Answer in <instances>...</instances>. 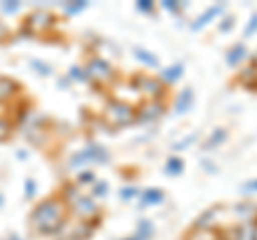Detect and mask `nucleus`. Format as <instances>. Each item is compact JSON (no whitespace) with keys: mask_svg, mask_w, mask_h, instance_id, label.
I'll return each mask as SVG.
<instances>
[{"mask_svg":"<svg viewBox=\"0 0 257 240\" xmlns=\"http://www.w3.org/2000/svg\"><path fill=\"white\" fill-rule=\"evenodd\" d=\"M223 11V7L219 5V7H212V9H208L204 15H202V20H199V22H195V24H193V30H199V28H204L206 26V24L208 22H210L212 18H216V15H219Z\"/></svg>","mask_w":257,"mask_h":240,"instance_id":"7ed1b4c3","label":"nucleus"},{"mask_svg":"<svg viewBox=\"0 0 257 240\" xmlns=\"http://www.w3.org/2000/svg\"><path fill=\"white\" fill-rule=\"evenodd\" d=\"M246 189H248V191H257V180L248 182V185H246Z\"/></svg>","mask_w":257,"mask_h":240,"instance_id":"f8f14e48","label":"nucleus"},{"mask_svg":"<svg viewBox=\"0 0 257 240\" xmlns=\"http://www.w3.org/2000/svg\"><path fill=\"white\" fill-rule=\"evenodd\" d=\"M109 114H116V123H120V125L131 123V118H133V111L126 105H114L109 109Z\"/></svg>","mask_w":257,"mask_h":240,"instance_id":"f257e3e1","label":"nucleus"},{"mask_svg":"<svg viewBox=\"0 0 257 240\" xmlns=\"http://www.w3.org/2000/svg\"><path fill=\"white\" fill-rule=\"evenodd\" d=\"M191 99H193V92L187 88V90L182 92V99L178 101V111H187V109H189V105H191Z\"/></svg>","mask_w":257,"mask_h":240,"instance_id":"6e6552de","label":"nucleus"},{"mask_svg":"<svg viewBox=\"0 0 257 240\" xmlns=\"http://www.w3.org/2000/svg\"><path fill=\"white\" fill-rule=\"evenodd\" d=\"M140 9H144V11H150V9H152V5H150V3H142V5H140Z\"/></svg>","mask_w":257,"mask_h":240,"instance_id":"ddd939ff","label":"nucleus"},{"mask_svg":"<svg viewBox=\"0 0 257 240\" xmlns=\"http://www.w3.org/2000/svg\"><path fill=\"white\" fill-rule=\"evenodd\" d=\"M138 58L146 62L148 67H157V65H159V60L155 58V56H150L148 52H142V50H138Z\"/></svg>","mask_w":257,"mask_h":240,"instance_id":"1a4fd4ad","label":"nucleus"},{"mask_svg":"<svg viewBox=\"0 0 257 240\" xmlns=\"http://www.w3.org/2000/svg\"><path fill=\"white\" fill-rule=\"evenodd\" d=\"M142 82H144V90H146L148 94H152V97H157V94L163 92V86L159 84V79L146 77V79H142Z\"/></svg>","mask_w":257,"mask_h":240,"instance_id":"20e7f679","label":"nucleus"},{"mask_svg":"<svg viewBox=\"0 0 257 240\" xmlns=\"http://www.w3.org/2000/svg\"><path fill=\"white\" fill-rule=\"evenodd\" d=\"M255 30H257V15H255V18H253V22H251V26H246V37H248V35H253V33H255Z\"/></svg>","mask_w":257,"mask_h":240,"instance_id":"9b49d317","label":"nucleus"},{"mask_svg":"<svg viewBox=\"0 0 257 240\" xmlns=\"http://www.w3.org/2000/svg\"><path fill=\"white\" fill-rule=\"evenodd\" d=\"M180 75H182V67H178V65L172 67V69H167V71H163V77L170 79V82H172V79H176V77H180Z\"/></svg>","mask_w":257,"mask_h":240,"instance_id":"9d476101","label":"nucleus"},{"mask_svg":"<svg viewBox=\"0 0 257 240\" xmlns=\"http://www.w3.org/2000/svg\"><path fill=\"white\" fill-rule=\"evenodd\" d=\"M182 172V161L178 157H172L170 161H167V174H172V176H176V174H180Z\"/></svg>","mask_w":257,"mask_h":240,"instance_id":"0eeeda50","label":"nucleus"},{"mask_svg":"<svg viewBox=\"0 0 257 240\" xmlns=\"http://www.w3.org/2000/svg\"><path fill=\"white\" fill-rule=\"evenodd\" d=\"M244 56H246V50H244V45H236L234 50L229 52V56H227V62H229V65H238V62L242 60Z\"/></svg>","mask_w":257,"mask_h":240,"instance_id":"39448f33","label":"nucleus"},{"mask_svg":"<svg viewBox=\"0 0 257 240\" xmlns=\"http://www.w3.org/2000/svg\"><path fill=\"white\" fill-rule=\"evenodd\" d=\"M234 238L236 240H257V227H253V225H240L234 231Z\"/></svg>","mask_w":257,"mask_h":240,"instance_id":"f03ea898","label":"nucleus"},{"mask_svg":"<svg viewBox=\"0 0 257 240\" xmlns=\"http://www.w3.org/2000/svg\"><path fill=\"white\" fill-rule=\"evenodd\" d=\"M159 202H163V191H159V189H150L146 191V195H144V204H159Z\"/></svg>","mask_w":257,"mask_h":240,"instance_id":"423d86ee","label":"nucleus"}]
</instances>
